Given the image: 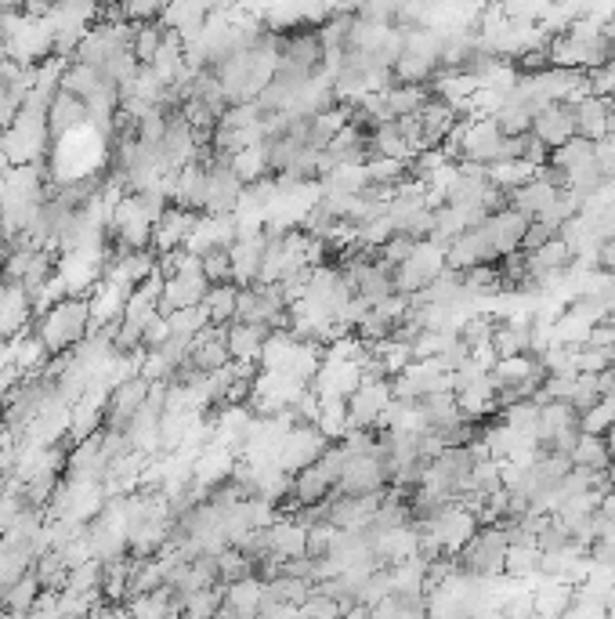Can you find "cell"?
Returning a JSON list of instances; mask_svg holds the SVG:
<instances>
[{
    "label": "cell",
    "mask_w": 615,
    "mask_h": 619,
    "mask_svg": "<svg viewBox=\"0 0 615 619\" xmlns=\"http://www.w3.org/2000/svg\"><path fill=\"white\" fill-rule=\"evenodd\" d=\"M388 486H391V471L377 453H348L333 493L362 496V493H377V489H388Z\"/></svg>",
    "instance_id": "277c9868"
},
{
    "label": "cell",
    "mask_w": 615,
    "mask_h": 619,
    "mask_svg": "<svg viewBox=\"0 0 615 619\" xmlns=\"http://www.w3.org/2000/svg\"><path fill=\"white\" fill-rule=\"evenodd\" d=\"M236 297H239V286L228 279V283H210L207 297H203V308H207L210 323L218 326H228L236 319Z\"/></svg>",
    "instance_id": "484cf974"
},
{
    "label": "cell",
    "mask_w": 615,
    "mask_h": 619,
    "mask_svg": "<svg viewBox=\"0 0 615 619\" xmlns=\"http://www.w3.org/2000/svg\"><path fill=\"white\" fill-rule=\"evenodd\" d=\"M268 334H272V330L261 323H228V352H232V359L261 362Z\"/></svg>",
    "instance_id": "ffe728a7"
},
{
    "label": "cell",
    "mask_w": 615,
    "mask_h": 619,
    "mask_svg": "<svg viewBox=\"0 0 615 619\" xmlns=\"http://www.w3.org/2000/svg\"><path fill=\"white\" fill-rule=\"evenodd\" d=\"M507 547H511L507 522H489V525H478V533L460 547L456 558H460V569H464L471 580H496L503 572Z\"/></svg>",
    "instance_id": "7a4b0ae2"
},
{
    "label": "cell",
    "mask_w": 615,
    "mask_h": 619,
    "mask_svg": "<svg viewBox=\"0 0 615 619\" xmlns=\"http://www.w3.org/2000/svg\"><path fill=\"white\" fill-rule=\"evenodd\" d=\"M587 87L597 98H615V58H608L605 66L587 69Z\"/></svg>",
    "instance_id": "74e56055"
},
{
    "label": "cell",
    "mask_w": 615,
    "mask_h": 619,
    "mask_svg": "<svg viewBox=\"0 0 615 619\" xmlns=\"http://www.w3.org/2000/svg\"><path fill=\"white\" fill-rule=\"evenodd\" d=\"M8 58H11V51H8V37L0 33V62H8Z\"/></svg>",
    "instance_id": "ee69618b"
},
{
    "label": "cell",
    "mask_w": 615,
    "mask_h": 619,
    "mask_svg": "<svg viewBox=\"0 0 615 619\" xmlns=\"http://www.w3.org/2000/svg\"><path fill=\"white\" fill-rule=\"evenodd\" d=\"M196 210H185L178 203L163 210V218L156 221V229H152V250L156 254H167V250H178L185 247V239H189L192 225H196Z\"/></svg>",
    "instance_id": "5bb4252c"
},
{
    "label": "cell",
    "mask_w": 615,
    "mask_h": 619,
    "mask_svg": "<svg viewBox=\"0 0 615 619\" xmlns=\"http://www.w3.org/2000/svg\"><path fill=\"white\" fill-rule=\"evenodd\" d=\"M40 591H44V587H40L37 572L29 569L26 576H19V580H15L8 591H4V609H8L11 616H29V612H33V601H37Z\"/></svg>",
    "instance_id": "83f0119b"
},
{
    "label": "cell",
    "mask_w": 615,
    "mask_h": 619,
    "mask_svg": "<svg viewBox=\"0 0 615 619\" xmlns=\"http://www.w3.org/2000/svg\"><path fill=\"white\" fill-rule=\"evenodd\" d=\"M417 406H420V417H424V424L431 431H449L453 424L464 420V413H460V399H456L453 388L424 391V395L417 399Z\"/></svg>",
    "instance_id": "9a60e30c"
},
{
    "label": "cell",
    "mask_w": 615,
    "mask_h": 619,
    "mask_svg": "<svg viewBox=\"0 0 615 619\" xmlns=\"http://www.w3.org/2000/svg\"><path fill=\"white\" fill-rule=\"evenodd\" d=\"M503 486V475H500V460H492V457H485V460H474V467H471V489H478V493H496V489Z\"/></svg>",
    "instance_id": "d590c367"
},
{
    "label": "cell",
    "mask_w": 615,
    "mask_h": 619,
    "mask_svg": "<svg viewBox=\"0 0 615 619\" xmlns=\"http://www.w3.org/2000/svg\"><path fill=\"white\" fill-rule=\"evenodd\" d=\"M51 44H55V29H51L48 15H29V11H22V19L8 33L11 58L15 62H29V66L44 62L51 55Z\"/></svg>",
    "instance_id": "3957f363"
},
{
    "label": "cell",
    "mask_w": 615,
    "mask_h": 619,
    "mask_svg": "<svg viewBox=\"0 0 615 619\" xmlns=\"http://www.w3.org/2000/svg\"><path fill=\"white\" fill-rule=\"evenodd\" d=\"M612 424H615V395H601L587 413H579V428L594 431V435H605Z\"/></svg>",
    "instance_id": "836d02e7"
},
{
    "label": "cell",
    "mask_w": 615,
    "mask_h": 619,
    "mask_svg": "<svg viewBox=\"0 0 615 619\" xmlns=\"http://www.w3.org/2000/svg\"><path fill=\"white\" fill-rule=\"evenodd\" d=\"M152 384L145 381L142 373L138 377H127V381H120L113 391H109V402H105V428H127L134 417V410L145 402V395H149Z\"/></svg>",
    "instance_id": "30bf717a"
},
{
    "label": "cell",
    "mask_w": 615,
    "mask_h": 619,
    "mask_svg": "<svg viewBox=\"0 0 615 619\" xmlns=\"http://www.w3.org/2000/svg\"><path fill=\"white\" fill-rule=\"evenodd\" d=\"M326 446H330V439L322 435L319 424H294V428L283 435V442H279V467L294 475L301 467L315 464Z\"/></svg>",
    "instance_id": "8992f818"
},
{
    "label": "cell",
    "mask_w": 615,
    "mask_h": 619,
    "mask_svg": "<svg viewBox=\"0 0 615 619\" xmlns=\"http://www.w3.org/2000/svg\"><path fill=\"white\" fill-rule=\"evenodd\" d=\"M561 189H554V185H547L543 178H536L532 174L525 185H518V189H511V207H518L525 218H540L543 210L554 203V196H558Z\"/></svg>",
    "instance_id": "44dd1931"
},
{
    "label": "cell",
    "mask_w": 615,
    "mask_h": 619,
    "mask_svg": "<svg viewBox=\"0 0 615 619\" xmlns=\"http://www.w3.org/2000/svg\"><path fill=\"white\" fill-rule=\"evenodd\" d=\"M22 381V370L15 366V362H8V366H0V402L8 399V391L15 388V384Z\"/></svg>",
    "instance_id": "60d3db41"
},
{
    "label": "cell",
    "mask_w": 615,
    "mask_h": 619,
    "mask_svg": "<svg viewBox=\"0 0 615 619\" xmlns=\"http://www.w3.org/2000/svg\"><path fill=\"white\" fill-rule=\"evenodd\" d=\"M91 124V113H87V102L80 95H73V91H58L55 98H51L48 105V134H51V145L58 142V138H66L69 131H76V127Z\"/></svg>",
    "instance_id": "7c38bea8"
},
{
    "label": "cell",
    "mask_w": 615,
    "mask_h": 619,
    "mask_svg": "<svg viewBox=\"0 0 615 619\" xmlns=\"http://www.w3.org/2000/svg\"><path fill=\"white\" fill-rule=\"evenodd\" d=\"M171 203L203 214V207H207V160H192L181 167L178 178H174Z\"/></svg>",
    "instance_id": "2e32d148"
},
{
    "label": "cell",
    "mask_w": 615,
    "mask_h": 619,
    "mask_svg": "<svg viewBox=\"0 0 615 619\" xmlns=\"http://www.w3.org/2000/svg\"><path fill=\"white\" fill-rule=\"evenodd\" d=\"M503 131L492 116H464V142H460V160H474L489 167L500 156Z\"/></svg>",
    "instance_id": "52a82bcc"
},
{
    "label": "cell",
    "mask_w": 615,
    "mask_h": 619,
    "mask_svg": "<svg viewBox=\"0 0 615 619\" xmlns=\"http://www.w3.org/2000/svg\"><path fill=\"white\" fill-rule=\"evenodd\" d=\"M536 174V167H532L529 160H496L489 163V181L492 185H500V189H518V185H525V181Z\"/></svg>",
    "instance_id": "4dcf8cb0"
},
{
    "label": "cell",
    "mask_w": 615,
    "mask_h": 619,
    "mask_svg": "<svg viewBox=\"0 0 615 619\" xmlns=\"http://www.w3.org/2000/svg\"><path fill=\"white\" fill-rule=\"evenodd\" d=\"M246 192V181L232 171L225 156H210L207 160V214H232Z\"/></svg>",
    "instance_id": "5b68a950"
},
{
    "label": "cell",
    "mask_w": 615,
    "mask_h": 619,
    "mask_svg": "<svg viewBox=\"0 0 615 619\" xmlns=\"http://www.w3.org/2000/svg\"><path fill=\"white\" fill-rule=\"evenodd\" d=\"M427 98H431V87L427 84H398V80H391V87H384V102H388L391 120L420 113Z\"/></svg>",
    "instance_id": "7402d4cb"
},
{
    "label": "cell",
    "mask_w": 615,
    "mask_h": 619,
    "mask_svg": "<svg viewBox=\"0 0 615 619\" xmlns=\"http://www.w3.org/2000/svg\"><path fill=\"white\" fill-rule=\"evenodd\" d=\"M413 247H417V239L406 236V232H395V236H391L388 243L380 247V258L388 261V265H402V261L413 254Z\"/></svg>",
    "instance_id": "f35d334b"
},
{
    "label": "cell",
    "mask_w": 615,
    "mask_h": 619,
    "mask_svg": "<svg viewBox=\"0 0 615 619\" xmlns=\"http://www.w3.org/2000/svg\"><path fill=\"white\" fill-rule=\"evenodd\" d=\"M529 221L532 218H525V214H521L518 207H511V203L485 218V229H489L492 243H496V250H500V258L521 250V239H525V232H529Z\"/></svg>",
    "instance_id": "4fadbf2b"
},
{
    "label": "cell",
    "mask_w": 615,
    "mask_h": 619,
    "mask_svg": "<svg viewBox=\"0 0 615 619\" xmlns=\"http://www.w3.org/2000/svg\"><path fill=\"white\" fill-rule=\"evenodd\" d=\"M532 134L540 138L547 149H558L565 145L572 134H576V113H572V102H547L540 113L532 116Z\"/></svg>",
    "instance_id": "8fae6325"
},
{
    "label": "cell",
    "mask_w": 615,
    "mask_h": 619,
    "mask_svg": "<svg viewBox=\"0 0 615 619\" xmlns=\"http://www.w3.org/2000/svg\"><path fill=\"white\" fill-rule=\"evenodd\" d=\"M572 113H576V134H583V138H590V142H605L608 116H612L605 98L583 95L579 102H572Z\"/></svg>",
    "instance_id": "ac0fdd59"
},
{
    "label": "cell",
    "mask_w": 615,
    "mask_h": 619,
    "mask_svg": "<svg viewBox=\"0 0 615 619\" xmlns=\"http://www.w3.org/2000/svg\"><path fill=\"white\" fill-rule=\"evenodd\" d=\"M37 337L48 344V352H69L73 344H80L91 334V305H87V294H66L58 297L48 312L40 315L33 323Z\"/></svg>",
    "instance_id": "6da1fadb"
},
{
    "label": "cell",
    "mask_w": 615,
    "mask_h": 619,
    "mask_svg": "<svg viewBox=\"0 0 615 619\" xmlns=\"http://www.w3.org/2000/svg\"><path fill=\"white\" fill-rule=\"evenodd\" d=\"M8 482H11V475H8V471H4V467H0V493L8 489Z\"/></svg>",
    "instance_id": "f6af8a7d"
},
{
    "label": "cell",
    "mask_w": 615,
    "mask_h": 619,
    "mask_svg": "<svg viewBox=\"0 0 615 619\" xmlns=\"http://www.w3.org/2000/svg\"><path fill=\"white\" fill-rule=\"evenodd\" d=\"M199 265H203V276L210 279V283H228L232 279V254H228V247H210L199 254Z\"/></svg>",
    "instance_id": "e575fe53"
},
{
    "label": "cell",
    "mask_w": 615,
    "mask_h": 619,
    "mask_svg": "<svg viewBox=\"0 0 615 619\" xmlns=\"http://www.w3.org/2000/svg\"><path fill=\"white\" fill-rule=\"evenodd\" d=\"M597 399H601V388H597V373H579L576 384H572V395H568V402L576 406V413H587Z\"/></svg>",
    "instance_id": "8d00e7d4"
},
{
    "label": "cell",
    "mask_w": 615,
    "mask_h": 619,
    "mask_svg": "<svg viewBox=\"0 0 615 619\" xmlns=\"http://www.w3.org/2000/svg\"><path fill=\"white\" fill-rule=\"evenodd\" d=\"M369 156H395V160H413V149H409L406 134L398 131L395 120H384V124H377L373 131H369Z\"/></svg>",
    "instance_id": "cb8c5ba5"
},
{
    "label": "cell",
    "mask_w": 615,
    "mask_h": 619,
    "mask_svg": "<svg viewBox=\"0 0 615 619\" xmlns=\"http://www.w3.org/2000/svg\"><path fill=\"white\" fill-rule=\"evenodd\" d=\"M568 457H572V464L590 467V471H608V464H612V449H608L605 435H594V431L579 428V439Z\"/></svg>",
    "instance_id": "d4e9b609"
},
{
    "label": "cell",
    "mask_w": 615,
    "mask_h": 619,
    "mask_svg": "<svg viewBox=\"0 0 615 619\" xmlns=\"http://www.w3.org/2000/svg\"><path fill=\"white\" fill-rule=\"evenodd\" d=\"M8 171H11V160H8V153L0 149V185H4V178H8Z\"/></svg>",
    "instance_id": "7bdbcfd3"
},
{
    "label": "cell",
    "mask_w": 615,
    "mask_h": 619,
    "mask_svg": "<svg viewBox=\"0 0 615 619\" xmlns=\"http://www.w3.org/2000/svg\"><path fill=\"white\" fill-rule=\"evenodd\" d=\"M261 594H265V580H261V576H239V580L225 583L221 612H225V616H243V619L257 616Z\"/></svg>",
    "instance_id": "e0dca14e"
},
{
    "label": "cell",
    "mask_w": 615,
    "mask_h": 619,
    "mask_svg": "<svg viewBox=\"0 0 615 619\" xmlns=\"http://www.w3.org/2000/svg\"><path fill=\"white\" fill-rule=\"evenodd\" d=\"M8 254H11V239L4 236V229H0V265L8 261Z\"/></svg>",
    "instance_id": "b9f144b4"
},
{
    "label": "cell",
    "mask_w": 615,
    "mask_h": 619,
    "mask_svg": "<svg viewBox=\"0 0 615 619\" xmlns=\"http://www.w3.org/2000/svg\"><path fill=\"white\" fill-rule=\"evenodd\" d=\"M8 344H11V362H15L22 373H37L48 366L51 352H48V344L37 337V330H26V334L11 337Z\"/></svg>",
    "instance_id": "603a6c76"
},
{
    "label": "cell",
    "mask_w": 615,
    "mask_h": 619,
    "mask_svg": "<svg viewBox=\"0 0 615 619\" xmlns=\"http://www.w3.org/2000/svg\"><path fill=\"white\" fill-rule=\"evenodd\" d=\"M485 261H500V250H496V243H492L489 229L482 225H471V229H464L460 236L445 247V265L453 268H471V265H485Z\"/></svg>",
    "instance_id": "ba28073f"
},
{
    "label": "cell",
    "mask_w": 615,
    "mask_h": 619,
    "mask_svg": "<svg viewBox=\"0 0 615 619\" xmlns=\"http://www.w3.org/2000/svg\"><path fill=\"white\" fill-rule=\"evenodd\" d=\"M33 572H37V580H40L44 591H62L66 580H69V565H66V558H62L58 547H51V551L40 554L37 562H33Z\"/></svg>",
    "instance_id": "f546056e"
},
{
    "label": "cell",
    "mask_w": 615,
    "mask_h": 619,
    "mask_svg": "<svg viewBox=\"0 0 615 619\" xmlns=\"http://www.w3.org/2000/svg\"><path fill=\"white\" fill-rule=\"evenodd\" d=\"M167 337H171V323H167V315H163V312H156L149 323H145L142 344H145V348H160Z\"/></svg>",
    "instance_id": "ab89813d"
},
{
    "label": "cell",
    "mask_w": 615,
    "mask_h": 619,
    "mask_svg": "<svg viewBox=\"0 0 615 619\" xmlns=\"http://www.w3.org/2000/svg\"><path fill=\"white\" fill-rule=\"evenodd\" d=\"M167 22L163 19H142L138 26H134V40H131V51L134 58L142 62V66H149L152 58H156V51H160L163 37H167Z\"/></svg>",
    "instance_id": "4316f807"
},
{
    "label": "cell",
    "mask_w": 615,
    "mask_h": 619,
    "mask_svg": "<svg viewBox=\"0 0 615 619\" xmlns=\"http://www.w3.org/2000/svg\"><path fill=\"white\" fill-rule=\"evenodd\" d=\"M232 171L239 174V178L250 185V181H257V178H265V174H272L268 171V156H265V145L257 142V145H250V149H243V153H236L232 156Z\"/></svg>",
    "instance_id": "d6a6232c"
},
{
    "label": "cell",
    "mask_w": 615,
    "mask_h": 619,
    "mask_svg": "<svg viewBox=\"0 0 615 619\" xmlns=\"http://www.w3.org/2000/svg\"><path fill=\"white\" fill-rule=\"evenodd\" d=\"M265 229H246L236 236V243L228 247L232 254V283L250 286L261 276V258H265Z\"/></svg>",
    "instance_id": "9c48e42d"
},
{
    "label": "cell",
    "mask_w": 615,
    "mask_h": 619,
    "mask_svg": "<svg viewBox=\"0 0 615 619\" xmlns=\"http://www.w3.org/2000/svg\"><path fill=\"white\" fill-rule=\"evenodd\" d=\"M503 572L514 576V580H529L540 572V547L536 543H511L507 547V558H503Z\"/></svg>",
    "instance_id": "f1b7e54d"
},
{
    "label": "cell",
    "mask_w": 615,
    "mask_h": 619,
    "mask_svg": "<svg viewBox=\"0 0 615 619\" xmlns=\"http://www.w3.org/2000/svg\"><path fill=\"white\" fill-rule=\"evenodd\" d=\"M326 156L333 163H366L369 160V131H362L359 124H344L333 134V142L326 145Z\"/></svg>",
    "instance_id": "d6986e66"
},
{
    "label": "cell",
    "mask_w": 615,
    "mask_h": 619,
    "mask_svg": "<svg viewBox=\"0 0 615 619\" xmlns=\"http://www.w3.org/2000/svg\"><path fill=\"white\" fill-rule=\"evenodd\" d=\"M492 120H496V127H500L503 134H525L532 131V109L525 102H518V98H507V102L492 113Z\"/></svg>",
    "instance_id": "1f68e13d"
}]
</instances>
